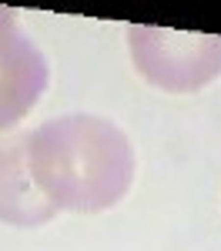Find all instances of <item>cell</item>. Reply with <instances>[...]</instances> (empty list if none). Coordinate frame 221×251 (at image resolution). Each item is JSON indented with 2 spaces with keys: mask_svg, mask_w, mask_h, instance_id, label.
Returning <instances> with one entry per match:
<instances>
[{
  "mask_svg": "<svg viewBox=\"0 0 221 251\" xmlns=\"http://www.w3.org/2000/svg\"><path fill=\"white\" fill-rule=\"evenodd\" d=\"M27 161L54 208L100 211L118 204L134 177L131 141L104 117L67 114L27 134Z\"/></svg>",
  "mask_w": 221,
  "mask_h": 251,
  "instance_id": "1",
  "label": "cell"
},
{
  "mask_svg": "<svg viewBox=\"0 0 221 251\" xmlns=\"http://www.w3.org/2000/svg\"><path fill=\"white\" fill-rule=\"evenodd\" d=\"M127 44L134 67L161 91H198L221 74V37L215 34H184L131 24Z\"/></svg>",
  "mask_w": 221,
  "mask_h": 251,
  "instance_id": "2",
  "label": "cell"
},
{
  "mask_svg": "<svg viewBox=\"0 0 221 251\" xmlns=\"http://www.w3.org/2000/svg\"><path fill=\"white\" fill-rule=\"evenodd\" d=\"M47 87V60L30 37L17 27V17L0 7V131L14 127L40 100Z\"/></svg>",
  "mask_w": 221,
  "mask_h": 251,
  "instance_id": "3",
  "label": "cell"
},
{
  "mask_svg": "<svg viewBox=\"0 0 221 251\" xmlns=\"http://www.w3.org/2000/svg\"><path fill=\"white\" fill-rule=\"evenodd\" d=\"M54 211L57 208L44 198L30 174L27 134L0 137V218L17 228H34L50 221Z\"/></svg>",
  "mask_w": 221,
  "mask_h": 251,
  "instance_id": "4",
  "label": "cell"
}]
</instances>
